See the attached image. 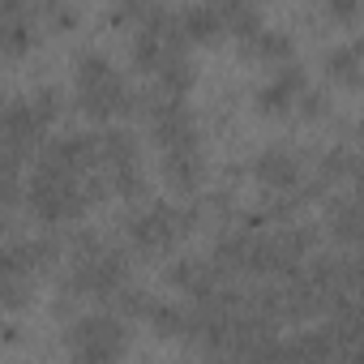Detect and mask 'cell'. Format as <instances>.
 Instances as JSON below:
<instances>
[{"label":"cell","mask_w":364,"mask_h":364,"mask_svg":"<svg viewBox=\"0 0 364 364\" xmlns=\"http://www.w3.org/2000/svg\"><path fill=\"white\" fill-rule=\"evenodd\" d=\"M326 228L343 245H364V202L360 198H334L326 206Z\"/></svg>","instance_id":"obj_14"},{"label":"cell","mask_w":364,"mask_h":364,"mask_svg":"<svg viewBox=\"0 0 364 364\" xmlns=\"http://www.w3.org/2000/svg\"><path fill=\"white\" fill-rule=\"evenodd\" d=\"M206 219V206H171V202H150L141 215L124 219V236L137 253H167L180 236H189Z\"/></svg>","instance_id":"obj_4"},{"label":"cell","mask_w":364,"mask_h":364,"mask_svg":"<svg viewBox=\"0 0 364 364\" xmlns=\"http://www.w3.org/2000/svg\"><path fill=\"white\" fill-rule=\"evenodd\" d=\"M253 180L266 193H296L304 185V163L291 146H266L253 159Z\"/></svg>","instance_id":"obj_9"},{"label":"cell","mask_w":364,"mask_h":364,"mask_svg":"<svg viewBox=\"0 0 364 364\" xmlns=\"http://www.w3.org/2000/svg\"><path fill=\"white\" fill-rule=\"evenodd\" d=\"M18 338H22V334H18V326H14V321L0 326V343H5V347H9V343H18Z\"/></svg>","instance_id":"obj_33"},{"label":"cell","mask_w":364,"mask_h":364,"mask_svg":"<svg viewBox=\"0 0 364 364\" xmlns=\"http://www.w3.org/2000/svg\"><path fill=\"white\" fill-rule=\"evenodd\" d=\"M321 5H326V18L338 26H355L364 14V0H321Z\"/></svg>","instance_id":"obj_28"},{"label":"cell","mask_w":364,"mask_h":364,"mask_svg":"<svg viewBox=\"0 0 364 364\" xmlns=\"http://www.w3.org/2000/svg\"><path fill=\"white\" fill-rule=\"evenodd\" d=\"M351 185H355V198L364 202V154H355V167H351Z\"/></svg>","instance_id":"obj_31"},{"label":"cell","mask_w":364,"mask_h":364,"mask_svg":"<svg viewBox=\"0 0 364 364\" xmlns=\"http://www.w3.org/2000/svg\"><path fill=\"white\" fill-rule=\"evenodd\" d=\"M31 103H35V112H39L43 124H56V120L65 116V95H60L56 86H39V90L31 95Z\"/></svg>","instance_id":"obj_26"},{"label":"cell","mask_w":364,"mask_h":364,"mask_svg":"<svg viewBox=\"0 0 364 364\" xmlns=\"http://www.w3.org/2000/svg\"><path fill=\"white\" fill-rule=\"evenodd\" d=\"M65 245L56 236H31V240H5L0 249V274H48L60 262Z\"/></svg>","instance_id":"obj_8"},{"label":"cell","mask_w":364,"mask_h":364,"mask_svg":"<svg viewBox=\"0 0 364 364\" xmlns=\"http://www.w3.org/2000/svg\"><path fill=\"white\" fill-rule=\"evenodd\" d=\"M296 107H300V116L313 124V120H321V116L330 112V95H326V90H317V86H309V90L300 95V103H296Z\"/></svg>","instance_id":"obj_29"},{"label":"cell","mask_w":364,"mask_h":364,"mask_svg":"<svg viewBox=\"0 0 364 364\" xmlns=\"http://www.w3.org/2000/svg\"><path fill=\"white\" fill-rule=\"evenodd\" d=\"M73 86H77V107L90 116V120H112V116H146V99L150 90H133L116 65L86 48L77 52V65H73Z\"/></svg>","instance_id":"obj_2"},{"label":"cell","mask_w":364,"mask_h":364,"mask_svg":"<svg viewBox=\"0 0 364 364\" xmlns=\"http://www.w3.org/2000/svg\"><path fill=\"white\" fill-rule=\"evenodd\" d=\"M180 22H185V31H189L193 43H215V39L228 31L223 18H219V9L210 5V0H202V5H185V9H180Z\"/></svg>","instance_id":"obj_18"},{"label":"cell","mask_w":364,"mask_h":364,"mask_svg":"<svg viewBox=\"0 0 364 364\" xmlns=\"http://www.w3.org/2000/svg\"><path fill=\"white\" fill-rule=\"evenodd\" d=\"M0 133H5V146L31 154L35 141L48 133V124L39 120V112H35L31 99H9V103H5V116H0Z\"/></svg>","instance_id":"obj_13"},{"label":"cell","mask_w":364,"mask_h":364,"mask_svg":"<svg viewBox=\"0 0 364 364\" xmlns=\"http://www.w3.org/2000/svg\"><path fill=\"white\" fill-rule=\"evenodd\" d=\"M355 137H360V146H364V116L355 120Z\"/></svg>","instance_id":"obj_34"},{"label":"cell","mask_w":364,"mask_h":364,"mask_svg":"<svg viewBox=\"0 0 364 364\" xmlns=\"http://www.w3.org/2000/svg\"><path fill=\"white\" fill-rule=\"evenodd\" d=\"M163 180L171 193H198L206 180V159H202V141L198 146H171L163 150Z\"/></svg>","instance_id":"obj_12"},{"label":"cell","mask_w":364,"mask_h":364,"mask_svg":"<svg viewBox=\"0 0 364 364\" xmlns=\"http://www.w3.org/2000/svg\"><path fill=\"white\" fill-rule=\"evenodd\" d=\"M193 82H198V69H193V60H189L185 52H176V56L163 60V69H159V90L185 99V95L193 90Z\"/></svg>","instance_id":"obj_20"},{"label":"cell","mask_w":364,"mask_h":364,"mask_svg":"<svg viewBox=\"0 0 364 364\" xmlns=\"http://www.w3.org/2000/svg\"><path fill=\"white\" fill-rule=\"evenodd\" d=\"M167 18V5L163 0H116L112 5V14H107V22L116 26V31H150V26H159Z\"/></svg>","instance_id":"obj_15"},{"label":"cell","mask_w":364,"mask_h":364,"mask_svg":"<svg viewBox=\"0 0 364 364\" xmlns=\"http://www.w3.org/2000/svg\"><path fill=\"white\" fill-rule=\"evenodd\" d=\"M77 18H82V14H77V5H69V0H65V5L56 9V18H52V31H73V26H77Z\"/></svg>","instance_id":"obj_30"},{"label":"cell","mask_w":364,"mask_h":364,"mask_svg":"<svg viewBox=\"0 0 364 364\" xmlns=\"http://www.w3.org/2000/svg\"><path fill=\"white\" fill-rule=\"evenodd\" d=\"M26 206L39 223L60 228V223H77L95 202L86 193L82 176H73L65 167H52V163H35V171L26 180Z\"/></svg>","instance_id":"obj_3"},{"label":"cell","mask_w":364,"mask_h":364,"mask_svg":"<svg viewBox=\"0 0 364 364\" xmlns=\"http://www.w3.org/2000/svg\"><path fill=\"white\" fill-rule=\"evenodd\" d=\"M150 330L159 334V338H185V330H189V309H180V304H167V300H154V309H150Z\"/></svg>","instance_id":"obj_22"},{"label":"cell","mask_w":364,"mask_h":364,"mask_svg":"<svg viewBox=\"0 0 364 364\" xmlns=\"http://www.w3.org/2000/svg\"><path fill=\"white\" fill-rule=\"evenodd\" d=\"M65 347L82 364H112V360H120L129 351V330L112 313H90V317H77L69 326Z\"/></svg>","instance_id":"obj_5"},{"label":"cell","mask_w":364,"mask_h":364,"mask_svg":"<svg viewBox=\"0 0 364 364\" xmlns=\"http://www.w3.org/2000/svg\"><path fill=\"white\" fill-rule=\"evenodd\" d=\"M309 90V73L296 65V60H287V65H279L274 69V77L270 82H262L257 86V95H253V103H257V112L262 116H283L287 107H296L300 103V95Z\"/></svg>","instance_id":"obj_10"},{"label":"cell","mask_w":364,"mask_h":364,"mask_svg":"<svg viewBox=\"0 0 364 364\" xmlns=\"http://www.w3.org/2000/svg\"><path fill=\"white\" fill-rule=\"evenodd\" d=\"M39 163L65 167V171H73V176L103 171V146H99V133H60V137H48V141L39 146Z\"/></svg>","instance_id":"obj_7"},{"label":"cell","mask_w":364,"mask_h":364,"mask_svg":"<svg viewBox=\"0 0 364 364\" xmlns=\"http://www.w3.org/2000/svg\"><path fill=\"white\" fill-rule=\"evenodd\" d=\"M146 120H150V137L163 150H171V146H198V116L185 107V99H180V95L150 90Z\"/></svg>","instance_id":"obj_6"},{"label":"cell","mask_w":364,"mask_h":364,"mask_svg":"<svg viewBox=\"0 0 364 364\" xmlns=\"http://www.w3.org/2000/svg\"><path fill=\"white\" fill-rule=\"evenodd\" d=\"M129 283V253L107 245L95 232H77L69 245V270L60 274V296L65 300H116V291Z\"/></svg>","instance_id":"obj_1"},{"label":"cell","mask_w":364,"mask_h":364,"mask_svg":"<svg viewBox=\"0 0 364 364\" xmlns=\"http://www.w3.org/2000/svg\"><path fill=\"white\" fill-rule=\"evenodd\" d=\"M240 48H245L249 60H262V65H287V60L296 56V43H291L287 31H257V35L245 39Z\"/></svg>","instance_id":"obj_16"},{"label":"cell","mask_w":364,"mask_h":364,"mask_svg":"<svg viewBox=\"0 0 364 364\" xmlns=\"http://www.w3.org/2000/svg\"><path fill=\"white\" fill-rule=\"evenodd\" d=\"M31 5H35V14H39V18H48V22H52V18H56V9L65 5V0H31Z\"/></svg>","instance_id":"obj_32"},{"label":"cell","mask_w":364,"mask_h":364,"mask_svg":"<svg viewBox=\"0 0 364 364\" xmlns=\"http://www.w3.org/2000/svg\"><path fill=\"white\" fill-rule=\"evenodd\" d=\"M107 180H112V193H116V198H124V202H141V198L150 193L141 163H124V167H112V171H107Z\"/></svg>","instance_id":"obj_23"},{"label":"cell","mask_w":364,"mask_h":364,"mask_svg":"<svg viewBox=\"0 0 364 364\" xmlns=\"http://www.w3.org/2000/svg\"><path fill=\"white\" fill-rule=\"evenodd\" d=\"M355 52H360V56H364V35H360V39H355Z\"/></svg>","instance_id":"obj_35"},{"label":"cell","mask_w":364,"mask_h":364,"mask_svg":"<svg viewBox=\"0 0 364 364\" xmlns=\"http://www.w3.org/2000/svg\"><path fill=\"white\" fill-rule=\"evenodd\" d=\"M326 73H330V82H338V86H360V82H364V56L355 52V43L330 48V52H326Z\"/></svg>","instance_id":"obj_19"},{"label":"cell","mask_w":364,"mask_h":364,"mask_svg":"<svg viewBox=\"0 0 364 364\" xmlns=\"http://www.w3.org/2000/svg\"><path fill=\"white\" fill-rule=\"evenodd\" d=\"M351 167H355V154H351L347 146H330V150L317 159V180L338 185V180H351Z\"/></svg>","instance_id":"obj_24"},{"label":"cell","mask_w":364,"mask_h":364,"mask_svg":"<svg viewBox=\"0 0 364 364\" xmlns=\"http://www.w3.org/2000/svg\"><path fill=\"white\" fill-rule=\"evenodd\" d=\"M167 56H176V52L167 48V39L159 31H137L133 43H129V60H133L137 73H159Z\"/></svg>","instance_id":"obj_17"},{"label":"cell","mask_w":364,"mask_h":364,"mask_svg":"<svg viewBox=\"0 0 364 364\" xmlns=\"http://www.w3.org/2000/svg\"><path fill=\"white\" fill-rule=\"evenodd\" d=\"M124 317H150V309H154V300H150V291H141V287H120L116 291V300H112Z\"/></svg>","instance_id":"obj_27"},{"label":"cell","mask_w":364,"mask_h":364,"mask_svg":"<svg viewBox=\"0 0 364 364\" xmlns=\"http://www.w3.org/2000/svg\"><path fill=\"white\" fill-rule=\"evenodd\" d=\"M99 146H103V171L124 167V163H137V137L129 129H103L99 133Z\"/></svg>","instance_id":"obj_21"},{"label":"cell","mask_w":364,"mask_h":364,"mask_svg":"<svg viewBox=\"0 0 364 364\" xmlns=\"http://www.w3.org/2000/svg\"><path fill=\"white\" fill-rule=\"evenodd\" d=\"M31 274H0V309L5 313H18L26 300H31Z\"/></svg>","instance_id":"obj_25"},{"label":"cell","mask_w":364,"mask_h":364,"mask_svg":"<svg viewBox=\"0 0 364 364\" xmlns=\"http://www.w3.org/2000/svg\"><path fill=\"white\" fill-rule=\"evenodd\" d=\"M35 22H39V14H35L31 0H5L0 5V48H5L9 60L26 56L35 48V39H39Z\"/></svg>","instance_id":"obj_11"}]
</instances>
